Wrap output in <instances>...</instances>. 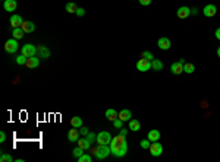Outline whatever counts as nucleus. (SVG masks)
<instances>
[{
  "instance_id": "f257e3e1",
  "label": "nucleus",
  "mask_w": 220,
  "mask_h": 162,
  "mask_svg": "<svg viewBox=\"0 0 220 162\" xmlns=\"http://www.w3.org/2000/svg\"><path fill=\"white\" fill-rule=\"evenodd\" d=\"M110 149H112V155L116 158H123L128 152V143H126V137L122 134L112 137V142H110Z\"/></svg>"
},
{
  "instance_id": "f03ea898",
  "label": "nucleus",
  "mask_w": 220,
  "mask_h": 162,
  "mask_svg": "<svg viewBox=\"0 0 220 162\" xmlns=\"http://www.w3.org/2000/svg\"><path fill=\"white\" fill-rule=\"evenodd\" d=\"M92 155L101 161V159H106L109 155H112V149L109 145H98L97 147L92 149Z\"/></svg>"
},
{
  "instance_id": "7ed1b4c3",
  "label": "nucleus",
  "mask_w": 220,
  "mask_h": 162,
  "mask_svg": "<svg viewBox=\"0 0 220 162\" xmlns=\"http://www.w3.org/2000/svg\"><path fill=\"white\" fill-rule=\"evenodd\" d=\"M184 64H185V59H179L178 61H175L172 63V66H170V72L173 73V75H182L184 73Z\"/></svg>"
},
{
  "instance_id": "20e7f679",
  "label": "nucleus",
  "mask_w": 220,
  "mask_h": 162,
  "mask_svg": "<svg viewBox=\"0 0 220 162\" xmlns=\"http://www.w3.org/2000/svg\"><path fill=\"white\" fill-rule=\"evenodd\" d=\"M150 153H151L153 158H157L163 153V146H161V143L159 140L157 142H151V145H150Z\"/></svg>"
},
{
  "instance_id": "39448f33",
  "label": "nucleus",
  "mask_w": 220,
  "mask_h": 162,
  "mask_svg": "<svg viewBox=\"0 0 220 162\" xmlns=\"http://www.w3.org/2000/svg\"><path fill=\"white\" fill-rule=\"evenodd\" d=\"M18 40L16 38H10V40H7L5 42V51L6 53H9V54H13V53H16V50H18Z\"/></svg>"
},
{
  "instance_id": "423d86ee",
  "label": "nucleus",
  "mask_w": 220,
  "mask_h": 162,
  "mask_svg": "<svg viewBox=\"0 0 220 162\" xmlns=\"http://www.w3.org/2000/svg\"><path fill=\"white\" fill-rule=\"evenodd\" d=\"M112 134L109 132H100L97 134V145H110Z\"/></svg>"
},
{
  "instance_id": "0eeeda50",
  "label": "nucleus",
  "mask_w": 220,
  "mask_h": 162,
  "mask_svg": "<svg viewBox=\"0 0 220 162\" xmlns=\"http://www.w3.org/2000/svg\"><path fill=\"white\" fill-rule=\"evenodd\" d=\"M137 69H138L139 72H148L150 69H151V60L141 57V59L137 61Z\"/></svg>"
},
{
  "instance_id": "6e6552de",
  "label": "nucleus",
  "mask_w": 220,
  "mask_h": 162,
  "mask_svg": "<svg viewBox=\"0 0 220 162\" xmlns=\"http://www.w3.org/2000/svg\"><path fill=\"white\" fill-rule=\"evenodd\" d=\"M21 54H24L26 57H32L37 54V47L32 46V44H25V46H22L21 48Z\"/></svg>"
},
{
  "instance_id": "1a4fd4ad",
  "label": "nucleus",
  "mask_w": 220,
  "mask_h": 162,
  "mask_svg": "<svg viewBox=\"0 0 220 162\" xmlns=\"http://www.w3.org/2000/svg\"><path fill=\"white\" fill-rule=\"evenodd\" d=\"M176 15H178L179 19H186V18L191 15V9L186 7V6H180L179 9L176 10Z\"/></svg>"
},
{
  "instance_id": "9d476101",
  "label": "nucleus",
  "mask_w": 220,
  "mask_h": 162,
  "mask_svg": "<svg viewBox=\"0 0 220 162\" xmlns=\"http://www.w3.org/2000/svg\"><path fill=\"white\" fill-rule=\"evenodd\" d=\"M203 13H204V16H207V18H213V16H216V13H217V7H216L214 5H207L204 7V10H203Z\"/></svg>"
},
{
  "instance_id": "9b49d317",
  "label": "nucleus",
  "mask_w": 220,
  "mask_h": 162,
  "mask_svg": "<svg viewBox=\"0 0 220 162\" xmlns=\"http://www.w3.org/2000/svg\"><path fill=\"white\" fill-rule=\"evenodd\" d=\"M16 7H18L16 0H5L3 2V9L6 12H13V10H16Z\"/></svg>"
},
{
  "instance_id": "f8f14e48",
  "label": "nucleus",
  "mask_w": 220,
  "mask_h": 162,
  "mask_svg": "<svg viewBox=\"0 0 220 162\" xmlns=\"http://www.w3.org/2000/svg\"><path fill=\"white\" fill-rule=\"evenodd\" d=\"M21 28L24 29L25 34H31V32H34V31H35V25H34L31 20H24V22H22V25H21Z\"/></svg>"
},
{
  "instance_id": "ddd939ff",
  "label": "nucleus",
  "mask_w": 220,
  "mask_h": 162,
  "mask_svg": "<svg viewBox=\"0 0 220 162\" xmlns=\"http://www.w3.org/2000/svg\"><path fill=\"white\" fill-rule=\"evenodd\" d=\"M157 46H159V48H161V50H169L170 46H172V42H170L169 38L161 37V38H159V41H157Z\"/></svg>"
},
{
  "instance_id": "4468645a",
  "label": "nucleus",
  "mask_w": 220,
  "mask_h": 162,
  "mask_svg": "<svg viewBox=\"0 0 220 162\" xmlns=\"http://www.w3.org/2000/svg\"><path fill=\"white\" fill-rule=\"evenodd\" d=\"M22 22H24V19H22L19 15L10 16V26H12V29H13V28H19V26L22 25Z\"/></svg>"
},
{
  "instance_id": "2eb2a0df",
  "label": "nucleus",
  "mask_w": 220,
  "mask_h": 162,
  "mask_svg": "<svg viewBox=\"0 0 220 162\" xmlns=\"http://www.w3.org/2000/svg\"><path fill=\"white\" fill-rule=\"evenodd\" d=\"M79 134H81V133L77 130V127H73V129H71V130L68 132V140H69V142H78Z\"/></svg>"
},
{
  "instance_id": "dca6fc26",
  "label": "nucleus",
  "mask_w": 220,
  "mask_h": 162,
  "mask_svg": "<svg viewBox=\"0 0 220 162\" xmlns=\"http://www.w3.org/2000/svg\"><path fill=\"white\" fill-rule=\"evenodd\" d=\"M77 143H78V146L82 147L84 151H90V149H91V142L88 140L87 137H79Z\"/></svg>"
},
{
  "instance_id": "f3484780",
  "label": "nucleus",
  "mask_w": 220,
  "mask_h": 162,
  "mask_svg": "<svg viewBox=\"0 0 220 162\" xmlns=\"http://www.w3.org/2000/svg\"><path fill=\"white\" fill-rule=\"evenodd\" d=\"M38 64H40V60H38L35 56L28 57V59H26L25 66L28 67V69H35V67H38Z\"/></svg>"
},
{
  "instance_id": "a211bd4d",
  "label": "nucleus",
  "mask_w": 220,
  "mask_h": 162,
  "mask_svg": "<svg viewBox=\"0 0 220 162\" xmlns=\"http://www.w3.org/2000/svg\"><path fill=\"white\" fill-rule=\"evenodd\" d=\"M160 132L157 130V129H153V130H150L148 134H147V139H148L150 142H157V140H160Z\"/></svg>"
},
{
  "instance_id": "6ab92c4d",
  "label": "nucleus",
  "mask_w": 220,
  "mask_h": 162,
  "mask_svg": "<svg viewBox=\"0 0 220 162\" xmlns=\"http://www.w3.org/2000/svg\"><path fill=\"white\" fill-rule=\"evenodd\" d=\"M118 117L122 120V121H129L131 118H132V112H131V110H122V111H119Z\"/></svg>"
},
{
  "instance_id": "aec40b11",
  "label": "nucleus",
  "mask_w": 220,
  "mask_h": 162,
  "mask_svg": "<svg viewBox=\"0 0 220 162\" xmlns=\"http://www.w3.org/2000/svg\"><path fill=\"white\" fill-rule=\"evenodd\" d=\"M118 114L119 112L115 110V108H109V110H106V118H107L109 121H115L116 118H118Z\"/></svg>"
},
{
  "instance_id": "412c9836",
  "label": "nucleus",
  "mask_w": 220,
  "mask_h": 162,
  "mask_svg": "<svg viewBox=\"0 0 220 162\" xmlns=\"http://www.w3.org/2000/svg\"><path fill=\"white\" fill-rule=\"evenodd\" d=\"M37 53H38L40 57H43V59H49V57H50V50H49L47 47H44V46H38Z\"/></svg>"
},
{
  "instance_id": "4be33fe9",
  "label": "nucleus",
  "mask_w": 220,
  "mask_h": 162,
  "mask_svg": "<svg viewBox=\"0 0 220 162\" xmlns=\"http://www.w3.org/2000/svg\"><path fill=\"white\" fill-rule=\"evenodd\" d=\"M128 129L129 130H132V132H138L139 129H141V123H139L138 120L131 118V120H129V124H128Z\"/></svg>"
},
{
  "instance_id": "5701e85b",
  "label": "nucleus",
  "mask_w": 220,
  "mask_h": 162,
  "mask_svg": "<svg viewBox=\"0 0 220 162\" xmlns=\"http://www.w3.org/2000/svg\"><path fill=\"white\" fill-rule=\"evenodd\" d=\"M24 34H25V32H24V29H22L21 26L12 29V35H13V38H16V40H22V38H24Z\"/></svg>"
},
{
  "instance_id": "b1692460",
  "label": "nucleus",
  "mask_w": 220,
  "mask_h": 162,
  "mask_svg": "<svg viewBox=\"0 0 220 162\" xmlns=\"http://www.w3.org/2000/svg\"><path fill=\"white\" fill-rule=\"evenodd\" d=\"M151 69L156 72H160V70H163V63L160 60H157V59H154L153 61H151Z\"/></svg>"
},
{
  "instance_id": "393cba45",
  "label": "nucleus",
  "mask_w": 220,
  "mask_h": 162,
  "mask_svg": "<svg viewBox=\"0 0 220 162\" xmlns=\"http://www.w3.org/2000/svg\"><path fill=\"white\" fill-rule=\"evenodd\" d=\"M71 126L72 127H77V129L82 127V118H81V117H78V116L72 117V118H71Z\"/></svg>"
},
{
  "instance_id": "a878e982",
  "label": "nucleus",
  "mask_w": 220,
  "mask_h": 162,
  "mask_svg": "<svg viewBox=\"0 0 220 162\" xmlns=\"http://www.w3.org/2000/svg\"><path fill=\"white\" fill-rule=\"evenodd\" d=\"M65 9H66L68 13H77L78 10V6L73 3V2H69V3H66V6H65Z\"/></svg>"
},
{
  "instance_id": "bb28decb",
  "label": "nucleus",
  "mask_w": 220,
  "mask_h": 162,
  "mask_svg": "<svg viewBox=\"0 0 220 162\" xmlns=\"http://www.w3.org/2000/svg\"><path fill=\"white\" fill-rule=\"evenodd\" d=\"M194 70H195V66L192 64V63H185V64H184V72H185V73L191 75V73H194Z\"/></svg>"
},
{
  "instance_id": "cd10ccee",
  "label": "nucleus",
  "mask_w": 220,
  "mask_h": 162,
  "mask_svg": "<svg viewBox=\"0 0 220 162\" xmlns=\"http://www.w3.org/2000/svg\"><path fill=\"white\" fill-rule=\"evenodd\" d=\"M82 153H85V152H84V149H82V147H79V146H77V147H75V149H73V152H72V155H73V156H75V158H77V159H78V158H79V156H81V155H82Z\"/></svg>"
},
{
  "instance_id": "c85d7f7f",
  "label": "nucleus",
  "mask_w": 220,
  "mask_h": 162,
  "mask_svg": "<svg viewBox=\"0 0 220 162\" xmlns=\"http://www.w3.org/2000/svg\"><path fill=\"white\" fill-rule=\"evenodd\" d=\"M12 161H13V158L10 156V155H6V153L0 155V162H12Z\"/></svg>"
},
{
  "instance_id": "c756f323",
  "label": "nucleus",
  "mask_w": 220,
  "mask_h": 162,
  "mask_svg": "<svg viewBox=\"0 0 220 162\" xmlns=\"http://www.w3.org/2000/svg\"><path fill=\"white\" fill-rule=\"evenodd\" d=\"M78 162H91V156L87 153H82L81 156L78 158Z\"/></svg>"
},
{
  "instance_id": "7c9ffc66",
  "label": "nucleus",
  "mask_w": 220,
  "mask_h": 162,
  "mask_svg": "<svg viewBox=\"0 0 220 162\" xmlns=\"http://www.w3.org/2000/svg\"><path fill=\"white\" fill-rule=\"evenodd\" d=\"M26 59H28V57H26V56H24V54H21V56H18V57H16V63L22 66V64H25V63H26Z\"/></svg>"
},
{
  "instance_id": "2f4dec72",
  "label": "nucleus",
  "mask_w": 220,
  "mask_h": 162,
  "mask_svg": "<svg viewBox=\"0 0 220 162\" xmlns=\"http://www.w3.org/2000/svg\"><path fill=\"white\" fill-rule=\"evenodd\" d=\"M88 139V140H90V142L91 143H94V142H97V134H96V133H92V132H90L87 134V136H85Z\"/></svg>"
},
{
  "instance_id": "473e14b6",
  "label": "nucleus",
  "mask_w": 220,
  "mask_h": 162,
  "mask_svg": "<svg viewBox=\"0 0 220 162\" xmlns=\"http://www.w3.org/2000/svg\"><path fill=\"white\" fill-rule=\"evenodd\" d=\"M141 57H144V59H148V60H151V61L154 60L153 53H150V51H143V53H141Z\"/></svg>"
},
{
  "instance_id": "72a5a7b5",
  "label": "nucleus",
  "mask_w": 220,
  "mask_h": 162,
  "mask_svg": "<svg viewBox=\"0 0 220 162\" xmlns=\"http://www.w3.org/2000/svg\"><path fill=\"white\" fill-rule=\"evenodd\" d=\"M150 145H151V142H150L148 139H145V140H141V143H139V146L143 147V149H150Z\"/></svg>"
},
{
  "instance_id": "f704fd0d",
  "label": "nucleus",
  "mask_w": 220,
  "mask_h": 162,
  "mask_svg": "<svg viewBox=\"0 0 220 162\" xmlns=\"http://www.w3.org/2000/svg\"><path fill=\"white\" fill-rule=\"evenodd\" d=\"M122 124H123V121L122 120H120V118H116V120H115V121H113V126L116 127V129H122Z\"/></svg>"
},
{
  "instance_id": "c9c22d12",
  "label": "nucleus",
  "mask_w": 220,
  "mask_h": 162,
  "mask_svg": "<svg viewBox=\"0 0 220 162\" xmlns=\"http://www.w3.org/2000/svg\"><path fill=\"white\" fill-rule=\"evenodd\" d=\"M79 133H81L82 136H87L88 133H90V130H88L87 127H84V126H82V127H79Z\"/></svg>"
},
{
  "instance_id": "e433bc0d",
  "label": "nucleus",
  "mask_w": 220,
  "mask_h": 162,
  "mask_svg": "<svg viewBox=\"0 0 220 162\" xmlns=\"http://www.w3.org/2000/svg\"><path fill=\"white\" fill-rule=\"evenodd\" d=\"M77 16H84L85 15V9L84 7H78V10H77V13H75Z\"/></svg>"
},
{
  "instance_id": "4c0bfd02",
  "label": "nucleus",
  "mask_w": 220,
  "mask_h": 162,
  "mask_svg": "<svg viewBox=\"0 0 220 162\" xmlns=\"http://www.w3.org/2000/svg\"><path fill=\"white\" fill-rule=\"evenodd\" d=\"M138 2L143 6H150V5H151V0H138Z\"/></svg>"
},
{
  "instance_id": "58836bf2",
  "label": "nucleus",
  "mask_w": 220,
  "mask_h": 162,
  "mask_svg": "<svg viewBox=\"0 0 220 162\" xmlns=\"http://www.w3.org/2000/svg\"><path fill=\"white\" fill-rule=\"evenodd\" d=\"M119 134H122V136L126 137V134H128V129H119Z\"/></svg>"
},
{
  "instance_id": "ea45409f",
  "label": "nucleus",
  "mask_w": 220,
  "mask_h": 162,
  "mask_svg": "<svg viewBox=\"0 0 220 162\" xmlns=\"http://www.w3.org/2000/svg\"><path fill=\"white\" fill-rule=\"evenodd\" d=\"M6 140V133L5 132H0V143H3Z\"/></svg>"
},
{
  "instance_id": "a19ab883",
  "label": "nucleus",
  "mask_w": 220,
  "mask_h": 162,
  "mask_svg": "<svg viewBox=\"0 0 220 162\" xmlns=\"http://www.w3.org/2000/svg\"><path fill=\"white\" fill-rule=\"evenodd\" d=\"M191 15H198V9H197V7H192V9H191Z\"/></svg>"
},
{
  "instance_id": "79ce46f5",
  "label": "nucleus",
  "mask_w": 220,
  "mask_h": 162,
  "mask_svg": "<svg viewBox=\"0 0 220 162\" xmlns=\"http://www.w3.org/2000/svg\"><path fill=\"white\" fill-rule=\"evenodd\" d=\"M214 35H216V38H217V40H220V28H217V29H216Z\"/></svg>"
},
{
  "instance_id": "37998d69",
  "label": "nucleus",
  "mask_w": 220,
  "mask_h": 162,
  "mask_svg": "<svg viewBox=\"0 0 220 162\" xmlns=\"http://www.w3.org/2000/svg\"><path fill=\"white\" fill-rule=\"evenodd\" d=\"M217 56L220 57V47H219V48H217Z\"/></svg>"
}]
</instances>
